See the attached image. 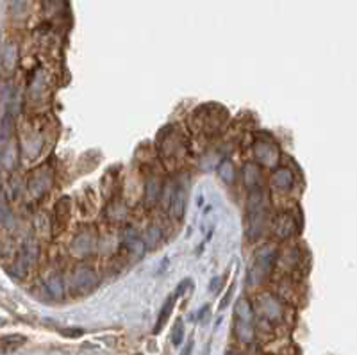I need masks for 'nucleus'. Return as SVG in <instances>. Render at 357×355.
I'll use <instances>...</instances> for the list:
<instances>
[{
	"label": "nucleus",
	"instance_id": "1",
	"mask_svg": "<svg viewBox=\"0 0 357 355\" xmlns=\"http://www.w3.org/2000/svg\"><path fill=\"white\" fill-rule=\"evenodd\" d=\"M157 152H159V157L163 161V164L168 170H177L182 166L184 159H186L187 152V143L184 139V136L175 129L174 125L168 127L163 130L159 137V145H157Z\"/></svg>",
	"mask_w": 357,
	"mask_h": 355
},
{
	"label": "nucleus",
	"instance_id": "2",
	"mask_svg": "<svg viewBox=\"0 0 357 355\" xmlns=\"http://www.w3.org/2000/svg\"><path fill=\"white\" fill-rule=\"evenodd\" d=\"M266 230V195L261 187L250 190L247 202V236L248 239H257Z\"/></svg>",
	"mask_w": 357,
	"mask_h": 355
},
{
	"label": "nucleus",
	"instance_id": "3",
	"mask_svg": "<svg viewBox=\"0 0 357 355\" xmlns=\"http://www.w3.org/2000/svg\"><path fill=\"white\" fill-rule=\"evenodd\" d=\"M163 200H164V207H166L168 215L174 220H180L184 216V211H186V204H187V180L186 182H180V180L172 179L166 186H163Z\"/></svg>",
	"mask_w": 357,
	"mask_h": 355
},
{
	"label": "nucleus",
	"instance_id": "4",
	"mask_svg": "<svg viewBox=\"0 0 357 355\" xmlns=\"http://www.w3.org/2000/svg\"><path fill=\"white\" fill-rule=\"evenodd\" d=\"M234 316H236V325H234V330H236V338L240 339L245 345H250L254 341L255 328H254V307L248 302L247 298H240L234 307Z\"/></svg>",
	"mask_w": 357,
	"mask_h": 355
},
{
	"label": "nucleus",
	"instance_id": "5",
	"mask_svg": "<svg viewBox=\"0 0 357 355\" xmlns=\"http://www.w3.org/2000/svg\"><path fill=\"white\" fill-rule=\"evenodd\" d=\"M275 255H277V250H275V246H272V245H265L255 250L254 263H252L250 273H248V284L261 286L263 282L268 278L273 263H275Z\"/></svg>",
	"mask_w": 357,
	"mask_h": 355
},
{
	"label": "nucleus",
	"instance_id": "6",
	"mask_svg": "<svg viewBox=\"0 0 357 355\" xmlns=\"http://www.w3.org/2000/svg\"><path fill=\"white\" fill-rule=\"evenodd\" d=\"M99 286V275L88 264H79L74 271H72L70 278V289L74 295L84 296L93 293Z\"/></svg>",
	"mask_w": 357,
	"mask_h": 355
},
{
	"label": "nucleus",
	"instance_id": "7",
	"mask_svg": "<svg viewBox=\"0 0 357 355\" xmlns=\"http://www.w3.org/2000/svg\"><path fill=\"white\" fill-rule=\"evenodd\" d=\"M38 255H39L38 243L32 241V239L25 241L23 245H21L20 252H18L16 259H14L13 268H11V271H13L14 277H16V278H25V277H27L29 271L32 270V266H34L36 261H38Z\"/></svg>",
	"mask_w": 357,
	"mask_h": 355
},
{
	"label": "nucleus",
	"instance_id": "8",
	"mask_svg": "<svg viewBox=\"0 0 357 355\" xmlns=\"http://www.w3.org/2000/svg\"><path fill=\"white\" fill-rule=\"evenodd\" d=\"M97 248V230L95 227H82L79 229V232L75 234L72 239V253L75 257H86L89 253H93V250Z\"/></svg>",
	"mask_w": 357,
	"mask_h": 355
},
{
	"label": "nucleus",
	"instance_id": "9",
	"mask_svg": "<svg viewBox=\"0 0 357 355\" xmlns=\"http://www.w3.org/2000/svg\"><path fill=\"white\" fill-rule=\"evenodd\" d=\"M207 111L209 113H202V109L198 111H195V116L193 120H197L198 122V125H200V130L202 132H216V130L222 127V123H223V120L227 118V111L225 109H222L220 107L218 109V106H207Z\"/></svg>",
	"mask_w": 357,
	"mask_h": 355
},
{
	"label": "nucleus",
	"instance_id": "10",
	"mask_svg": "<svg viewBox=\"0 0 357 355\" xmlns=\"http://www.w3.org/2000/svg\"><path fill=\"white\" fill-rule=\"evenodd\" d=\"M27 187H29V193L34 198L45 197L50 191V187H52V172H50L46 166L34 170V172L31 173V177H29Z\"/></svg>",
	"mask_w": 357,
	"mask_h": 355
},
{
	"label": "nucleus",
	"instance_id": "11",
	"mask_svg": "<svg viewBox=\"0 0 357 355\" xmlns=\"http://www.w3.org/2000/svg\"><path fill=\"white\" fill-rule=\"evenodd\" d=\"M254 155L257 162L265 166H275L279 162V148L273 141H268V137H259L254 143Z\"/></svg>",
	"mask_w": 357,
	"mask_h": 355
},
{
	"label": "nucleus",
	"instance_id": "12",
	"mask_svg": "<svg viewBox=\"0 0 357 355\" xmlns=\"http://www.w3.org/2000/svg\"><path fill=\"white\" fill-rule=\"evenodd\" d=\"M70 211H72V200L68 197H61L54 207L52 215V234H61L68 227L70 222Z\"/></svg>",
	"mask_w": 357,
	"mask_h": 355
},
{
	"label": "nucleus",
	"instance_id": "13",
	"mask_svg": "<svg viewBox=\"0 0 357 355\" xmlns=\"http://www.w3.org/2000/svg\"><path fill=\"white\" fill-rule=\"evenodd\" d=\"M257 307L265 321H279L282 318V303L270 293H265L257 298Z\"/></svg>",
	"mask_w": 357,
	"mask_h": 355
},
{
	"label": "nucleus",
	"instance_id": "14",
	"mask_svg": "<svg viewBox=\"0 0 357 355\" xmlns=\"http://www.w3.org/2000/svg\"><path fill=\"white\" fill-rule=\"evenodd\" d=\"M272 230L275 234V238L279 239H288L290 236H293L297 232V222H295L293 215L290 212H280L275 220H273Z\"/></svg>",
	"mask_w": 357,
	"mask_h": 355
},
{
	"label": "nucleus",
	"instance_id": "15",
	"mask_svg": "<svg viewBox=\"0 0 357 355\" xmlns=\"http://www.w3.org/2000/svg\"><path fill=\"white\" fill-rule=\"evenodd\" d=\"M161 195H163V184H161L159 177H156V175L147 177L145 191H143V202H145V207H154V205L161 200Z\"/></svg>",
	"mask_w": 357,
	"mask_h": 355
},
{
	"label": "nucleus",
	"instance_id": "16",
	"mask_svg": "<svg viewBox=\"0 0 357 355\" xmlns=\"http://www.w3.org/2000/svg\"><path fill=\"white\" fill-rule=\"evenodd\" d=\"M293 182H295V175L288 168H277L272 173V179H270L272 187L277 191H290L293 187Z\"/></svg>",
	"mask_w": 357,
	"mask_h": 355
},
{
	"label": "nucleus",
	"instance_id": "17",
	"mask_svg": "<svg viewBox=\"0 0 357 355\" xmlns=\"http://www.w3.org/2000/svg\"><path fill=\"white\" fill-rule=\"evenodd\" d=\"M43 288H45V291L49 293V296L52 300L64 298V284H63V277L59 273H50L49 277H45Z\"/></svg>",
	"mask_w": 357,
	"mask_h": 355
},
{
	"label": "nucleus",
	"instance_id": "18",
	"mask_svg": "<svg viewBox=\"0 0 357 355\" xmlns=\"http://www.w3.org/2000/svg\"><path fill=\"white\" fill-rule=\"evenodd\" d=\"M124 248L127 250L132 257H143L145 255L147 246H145V243H143V239L139 238L134 230L129 229L124 238Z\"/></svg>",
	"mask_w": 357,
	"mask_h": 355
},
{
	"label": "nucleus",
	"instance_id": "19",
	"mask_svg": "<svg viewBox=\"0 0 357 355\" xmlns=\"http://www.w3.org/2000/svg\"><path fill=\"white\" fill-rule=\"evenodd\" d=\"M175 295H170L166 298V302L163 303V307H161V311H159V316H157V321H156V325H154V336H157V334H161L163 332V328L166 327V323H168V320H170V316H172V313H174V307H175Z\"/></svg>",
	"mask_w": 357,
	"mask_h": 355
},
{
	"label": "nucleus",
	"instance_id": "20",
	"mask_svg": "<svg viewBox=\"0 0 357 355\" xmlns=\"http://www.w3.org/2000/svg\"><path fill=\"white\" fill-rule=\"evenodd\" d=\"M16 63H18V49L13 41H7L4 43L2 46V68L11 74V72L16 68Z\"/></svg>",
	"mask_w": 357,
	"mask_h": 355
},
{
	"label": "nucleus",
	"instance_id": "21",
	"mask_svg": "<svg viewBox=\"0 0 357 355\" xmlns=\"http://www.w3.org/2000/svg\"><path fill=\"white\" fill-rule=\"evenodd\" d=\"M27 338L21 334H7V336H2L0 338V353H13L16 352L18 348L25 345Z\"/></svg>",
	"mask_w": 357,
	"mask_h": 355
},
{
	"label": "nucleus",
	"instance_id": "22",
	"mask_svg": "<svg viewBox=\"0 0 357 355\" xmlns=\"http://www.w3.org/2000/svg\"><path fill=\"white\" fill-rule=\"evenodd\" d=\"M259 179H261V170L255 162H245L243 166V182L248 190H254L259 186Z\"/></svg>",
	"mask_w": 357,
	"mask_h": 355
},
{
	"label": "nucleus",
	"instance_id": "23",
	"mask_svg": "<svg viewBox=\"0 0 357 355\" xmlns=\"http://www.w3.org/2000/svg\"><path fill=\"white\" fill-rule=\"evenodd\" d=\"M14 129V114L11 111H4L0 116V143H7L13 136Z\"/></svg>",
	"mask_w": 357,
	"mask_h": 355
},
{
	"label": "nucleus",
	"instance_id": "24",
	"mask_svg": "<svg viewBox=\"0 0 357 355\" xmlns=\"http://www.w3.org/2000/svg\"><path fill=\"white\" fill-rule=\"evenodd\" d=\"M125 216H127V209L122 200H113L107 205V218L111 222H124Z\"/></svg>",
	"mask_w": 357,
	"mask_h": 355
},
{
	"label": "nucleus",
	"instance_id": "25",
	"mask_svg": "<svg viewBox=\"0 0 357 355\" xmlns=\"http://www.w3.org/2000/svg\"><path fill=\"white\" fill-rule=\"evenodd\" d=\"M0 227L4 229H13L14 227V215L11 211V205L4 197H0Z\"/></svg>",
	"mask_w": 357,
	"mask_h": 355
},
{
	"label": "nucleus",
	"instance_id": "26",
	"mask_svg": "<svg viewBox=\"0 0 357 355\" xmlns=\"http://www.w3.org/2000/svg\"><path fill=\"white\" fill-rule=\"evenodd\" d=\"M141 239H143V243H145L147 248H156V246L161 243V239H163V230L156 225H150L149 229L143 232Z\"/></svg>",
	"mask_w": 357,
	"mask_h": 355
},
{
	"label": "nucleus",
	"instance_id": "27",
	"mask_svg": "<svg viewBox=\"0 0 357 355\" xmlns=\"http://www.w3.org/2000/svg\"><path fill=\"white\" fill-rule=\"evenodd\" d=\"M218 177L227 184V186H232V184H234V180H236V170H234L232 162H230L229 159H225V161L220 162Z\"/></svg>",
	"mask_w": 357,
	"mask_h": 355
},
{
	"label": "nucleus",
	"instance_id": "28",
	"mask_svg": "<svg viewBox=\"0 0 357 355\" xmlns=\"http://www.w3.org/2000/svg\"><path fill=\"white\" fill-rule=\"evenodd\" d=\"M170 338H172V345H174V346L182 345V341H184V321H182V318H179V320L174 323Z\"/></svg>",
	"mask_w": 357,
	"mask_h": 355
},
{
	"label": "nucleus",
	"instance_id": "29",
	"mask_svg": "<svg viewBox=\"0 0 357 355\" xmlns=\"http://www.w3.org/2000/svg\"><path fill=\"white\" fill-rule=\"evenodd\" d=\"M16 162V150H14L13 145H7L6 150H4V155H2V164L6 166L7 170H11Z\"/></svg>",
	"mask_w": 357,
	"mask_h": 355
},
{
	"label": "nucleus",
	"instance_id": "30",
	"mask_svg": "<svg viewBox=\"0 0 357 355\" xmlns=\"http://www.w3.org/2000/svg\"><path fill=\"white\" fill-rule=\"evenodd\" d=\"M9 9L13 16L21 18L27 11V0H9Z\"/></svg>",
	"mask_w": 357,
	"mask_h": 355
},
{
	"label": "nucleus",
	"instance_id": "31",
	"mask_svg": "<svg viewBox=\"0 0 357 355\" xmlns=\"http://www.w3.org/2000/svg\"><path fill=\"white\" fill-rule=\"evenodd\" d=\"M193 286V282L189 280V278H184L182 282H179V286H177V291H175V298H180V296L184 295V293L187 291V289Z\"/></svg>",
	"mask_w": 357,
	"mask_h": 355
},
{
	"label": "nucleus",
	"instance_id": "32",
	"mask_svg": "<svg viewBox=\"0 0 357 355\" xmlns=\"http://www.w3.org/2000/svg\"><path fill=\"white\" fill-rule=\"evenodd\" d=\"M232 295H234V284H230V286H229V289H227V293H225V296H223L222 302H220V307H218L220 311H223L227 305H229L230 300H232Z\"/></svg>",
	"mask_w": 357,
	"mask_h": 355
},
{
	"label": "nucleus",
	"instance_id": "33",
	"mask_svg": "<svg viewBox=\"0 0 357 355\" xmlns=\"http://www.w3.org/2000/svg\"><path fill=\"white\" fill-rule=\"evenodd\" d=\"M61 334H63L64 338L75 339V338H81V336L84 334V330H82V328H63V330H61Z\"/></svg>",
	"mask_w": 357,
	"mask_h": 355
},
{
	"label": "nucleus",
	"instance_id": "34",
	"mask_svg": "<svg viewBox=\"0 0 357 355\" xmlns=\"http://www.w3.org/2000/svg\"><path fill=\"white\" fill-rule=\"evenodd\" d=\"M220 286H222V278L212 277L211 282H209V293H211V295H216V293L220 291Z\"/></svg>",
	"mask_w": 357,
	"mask_h": 355
},
{
	"label": "nucleus",
	"instance_id": "35",
	"mask_svg": "<svg viewBox=\"0 0 357 355\" xmlns=\"http://www.w3.org/2000/svg\"><path fill=\"white\" fill-rule=\"evenodd\" d=\"M207 313H209V305H204L200 311H198L197 314H195V321H197V323H204V321H205V316H207Z\"/></svg>",
	"mask_w": 357,
	"mask_h": 355
},
{
	"label": "nucleus",
	"instance_id": "36",
	"mask_svg": "<svg viewBox=\"0 0 357 355\" xmlns=\"http://www.w3.org/2000/svg\"><path fill=\"white\" fill-rule=\"evenodd\" d=\"M193 346H195V341H193V339H189V341L182 346V352H180V355H191V353H193Z\"/></svg>",
	"mask_w": 357,
	"mask_h": 355
},
{
	"label": "nucleus",
	"instance_id": "37",
	"mask_svg": "<svg viewBox=\"0 0 357 355\" xmlns=\"http://www.w3.org/2000/svg\"><path fill=\"white\" fill-rule=\"evenodd\" d=\"M225 355H243V353L236 352V350H227V353H225Z\"/></svg>",
	"mask_w": 357,
	"mask_h": 355
},
{
	"label": "nucleus",
	"instance_id": "38",
	"mask_svg": "<svg viewBox=\"0 0 357 355\" xmlns=\"http://www.w3.org/2000/svg\"><path fill=\"white\" fill-rule=\"evenodd\" d=\"M136 355H143V353H136Z\"/></svg>",
	"mask_w": 357,
	"mask_h": 355
}]
</instances>
